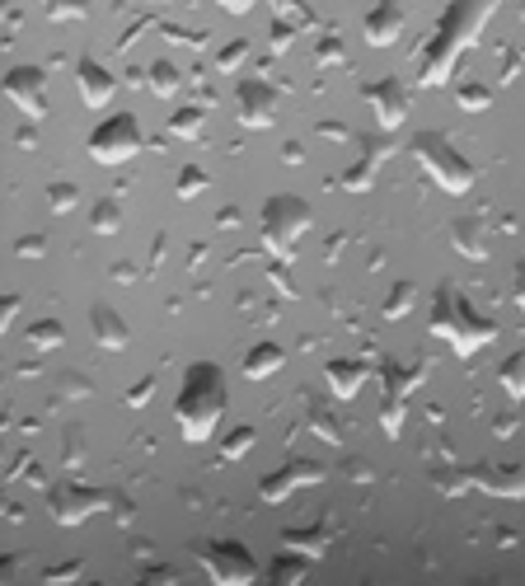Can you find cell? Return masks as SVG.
Returning a JSON list of instances; mask_svg holds the SVG:
<instances>
[{"instance_id": "obj_1", "label": "cell", "mask_w": 525, "mask_h": 586, "mask_svg": "<svg viewBox=\"0 0 525 586\" xmlns=\"http://www.w3.org/2000/svg\"><path fill=\"white\" fill-rule=\"evenodd\" d=\"M498 5L502 0H446L432 38L423 43V52H417V85H427V90L446 85L455 76V66H460V57L479 43V33L488 20H493Z\"/></svg>"}, {"instance_id": "obj_2", "label": "cell", "mask_w": 525, "mask_h": 586, "mask_svg": "<svg viewBox=\"0 0 525 586\" xmlns=\"http://www.w3.org/2000/svg\"><path fill=\"white\" fill-rule=\"evenodd\" d=\"M225 418V371L216 362H192L183 371L179 399H174V422H179L183 441L202 446L212 441Z\"/></svg>"}, {"instance_id": "obj_3", "label": "cell", "mask_w": 525, "mask_h": 586, "mask_svg": "<svg viewBox=\"0 0 525 586\" xmlns=\"http://www.w3.org/2000/svg\"><path fill=\"white\" fill-rule=\"evenodd\" d=\"M432 339H442L455 357H474L488 343H498V324L483 310L469 306V296H460L455 287H436L432 296V314H427Z\"/></svg>"}, {"instance_id": "obj_4", "label": "cell", "mask_w": 525, "mask_h": 586, "mask_svg": "<svg viewBox=\"0 0 525 586\" xmlns=\"http://www.w3.org/2000/svg\"><path fill=\"white\" fill-rule=\"evenodd\" d=\"M409 155L417 159V169H423L436 188L450 192V198H465V192L479 184L474 159L465 151H455V141H446L442 132H417L409 141Z\"/></svg>"}, {"instance_id": "obj_5", "label": "cell", "mask_w": 525, "mask_h": 586, "mask_svg": "<svg viewBox=\"0 0 525 586\" xmlns=\"http://www.w3.org/2000/svg\"><path fill=\"white\" fill-rule=\"evenodd\" d=\"M310 230V202L295 198V192H277V198L262 202V244H268L272 258L291 263L295 244L305 240Z\"/></svg>"}, {"instance_id": "obj_6", "label": "cell", "mask_w": 525, "mask_h": 586, "mask_svg": "<svg viewBox=\"0 0 525 586\" xmlns=\"http://www.w3.org/2000/svg\"><path fill=\"white\" fill-rule=\"evenodd\" d=\"M85 151H90L94 165H127V159H136L146 151V136H142V122H136V113H109L99 122V128L90 132V141H85Z\"/></svg>"}, {"instance_id": "obj_7", "label": "cell", "mask_w": 525, "mask_h": 586, "mask_svg": "<svg viewBox=\"0 0 525 586\" xmlns=\"http://www.w3.org/2000/svg\"><path fill=\"white\" fill-rule=\"evenodd\" d=\"M427 380V366L417 362V366H399V362H384L380 366V385H384V403H380V428L384 436H399L404 432V418H409V399H413V389Z\"/></svg>"}, {"instance_id": "obj_8", "label": "cell", "mask_w": 525, "mask_h": 586, "mask_svg": "<svg viewBox=\"0 0 525 586\" xmlns=\"http://www.w3.org/2000/svg\"><path fill=\"white\" fill-rule=\"evenodd\" d=\"M109 507H113L109 488H90V484H76V478L47 488V517L57 526H85L94 511H109Z\"/></svg>"}, {"instance_id": "obj_9", "label": "cell", "mask_w": 525, "mask_h": 586, "mask_svg": "<svg viewBox=\"0 0 525 586\" xmlns=\"http://www.w3.org/2000/svg\"><path fill=\"white\" fill-rule=\"evenodd\" d=\"M198 559H202L206 577H212L216 586H249V582H258V559L239 540H212V544H202Z\"/></svg>"}, {"instance_id": "obj_10", "label": "cell", "mask_w": 525, "mask_h": 586, "mask_svg": "<svg viewBox=\"0 0 525 586\" xmlns=\"http://www.w3.org/2000/svg\"><path fill=\"white\" fill-rule=\"evenodd\" d=\"M328 478V465H320V460H287L282 469H272V474H262V484H258V497L268 507H282L287 497H295L301 488H314V484H324Z\"/></svg>"}, {"instance_id": "obj_11", "label": "cell", "mask_w": 525, "mask_h": 586, "mask_svg": "<svg viewBox=\"0 0 525 586\" xmlns=\"http://www.w3.org/2000/svg\"><path fill=\"white\" fill-rule=\"evenodd\" d=\"M235 118H239V128H249V132H268L272 118H277V90L258 76L239 80L235 85Z\"/></svg>"}, {"instance_id": "obj_12", "label": "cell", "mask_w": 525, "mask_h": 586, "mask_svg": "<svg viewBox=\"0 0 525 586\" xmlns=\"http://www.w3.org/2000/svg\"><path fill=\"white\" fill-rule=\"evenodd\" d=\"M390 155H394V132L366 136V141H361V155L343 169V188H347V192H371L376 179H380V165H384Z\"/></svg>"}, {"instance_id": "obj_13", "label": "cell", "mask_w": 525, "mask_h": 586, "mask_svg": "<svg viewBox=\"0 0 525 586\" xmlns=\"http://www.w3.org/2000/svg\"><path fill=\"white\" fill-rule=\"evenodd\" d=\"M5 99L24 118H47V70L43 66H10L5 70Z\"/></svg>"}, {"instance_id": "obj_14", "label": "cell", "mask_w": 525, "mask_h": 586, "mask_svg": "<svg viewBox=\"0 0 525 586\" xmlns=\"http://www.w3.org/2000/svg\"><path fill=\"white\" fill-rule=\"evenodd\" d=\"M366 109L376 113V128L380 132H399L409 122V90L399 85L394 76H384V80H371L366 85Z\"/></svg>"}, {"instance_id": "obj_15", "label": "cell", "mask_w": 525, "mask_h": 586, "mask_svg": "<svg viewBox=\"0 0 525 586\" xmlns=\"http://www.w3.org/2000/svg\"><path fill=\"white\" fill-rule=\"evenodd\" d=\"M469 484H474V493L502 497V502H521L525 497V465H469Z\"/></svg>"}, {"instance_id": "obj_16", "label": "cell", "mask_w": 525, "mask_h": 586, "mask_svg": "<svg viewBox=\"0 0 525 586\" xmlns=\"http://www.w3.org/2000/svg\"><path fill=\"white\" fill-rule=\"evenodd\" d=\"M76 90H80V103L85 109H109V103L118 99V76L103 62H94V57H80L76 62Z\"/></svg>"}, {"instance_id": "obj_17", "label": "cell", "mask_w": 525, "mask_h": 586, "mask_svg": "<svg viewBox=\"0 0 525 586\" xmlns=\"http://www.w3.org/2000/svg\"><path fill=\"white\" fill-rule=\"evenodd\" d=\"M399 33H404V10H399V0H376L361 20V38L371 47H394Z\"/></svg>"}, {"instance_id": "obj_18", "label": "cell", "mask_w": 525, "mask_h": 586, "mask_svg": "<svg viewBox=\"0 0 525 586\" xmlns=\"http://www.w3.org/2000/svg\"><path fill=\"white\" fill-rule=\"evenodd\" d=\"M324 380H328V395L347 403V399H357L366 389V380H371V366H366L361 357H334L324 366Z\"/></svg>"}, {"instance_id": "obj_19", "label": "cell", "mask_w": 525, "mask_h": 586, "mask_svg": "<svg viewBox=\"0 0 525 586\" xmlns=\"http://www.w3.org/2000/svg\"><path fill=\"white\" fill-rule=\"evenodd\" d=\"M450 244L455 254L469 258V263H483L488 254H493V235H488V221L483 217H460L450 225Z\"/></svg>"}, {"instance_id": "obj_20", "label": "cell", "mask_w": 525, "mask_h": 586, "mask_svg": "<svg viewBox=\"0 0 525 586\" xmlns=\"http://www.w3.org/2000/svg\"><path fill=\"white\" fill-rule=\"evenodd\" d=\"M334 521H314V526H291L282 530V549H295V554H305L310 563L328 554V544H334Z\"/></svg>"}, {"instance_id": "obj_21", "label": "cell", "mask_w": 525, "mask_h": 586, "mask_svg": "<svg viewBox=\"0 0 525 586\" xmlns=\"http://www.w3.org/2000/svg\"><path fill=\"white\" fill-rule=\"evenodd\" d=\"M90 329H94V343L103 347V352H122L132 343V329H127V319H122L113 306H90Z\"/></svg>"}, {"instance_id": "obj_22", "label": "cell", "mask_w": 525, "mask_h": 586, "mask_svg": "<svg viewBox=\"0 0 525 586\" xmlns=\"http://www.w3.org/2000/svg\"><path fill=\"white\" fill-rule=\"evenodd\" d=\"M282 366H287L282 343H258V347H249V357H244V380H268Z\"/></svg>"}, {"instance_id": "obj_23", "label": "cell", "mask_w": 525, "mask_h": 586, "mask_svg": "<svg viewBox=\"0 0 525 586\" xmlns=\"http://www.w3.org/2000/svg\"><path fill=\"white\" fill-rule=\"evenodd\" d=\"M179 85H183V76H179V66L174 62H150V70H146V90L155 95V99H174L179 95Z\"/></svg>"}, {"instance_id": "obj_24", "label": "cell", "mask_w": 525, "mask_h": 586, "mask_svg": "<svg viewBox=\"0 0 525 586\" xmlns=\"http://www.w3.org/2000/svg\"><path fill=\"white\" fill-rule=\"evenodd\" d=\"M43 202H47L52 217H71V211L80 207V184H71V179H52V184L43 188Z\"/></svg>"}, {"instance_id": "obj_25", "label": "cell", "mask_w": 525, "mask_h": 586, "mask_svg": "<svg viewBox=\"0 0 525 586\" xmlns=\"http://www.w3.org/2000/svg\"><path fill=\"white\" fill-rule=\"evenodd\" d=\"M498 385L506 389L512 403H525V352H512V357L498 366Z\"/></svg>"}, {"instance_id": "obj_26", "label": "cell", "mask_w": 525, "mask_h": 586, "mask_svg": "<svg viewBox=\"0 0 525 586\" xmlns=\"http://www.w3.org/2000/svg\"><path fill=\"white\" fill-rule=\"evenodd\" d=\"M62 343H66V329H62V319L43 314V319H33V324H29V347H38V352H57Z\"/></svg>"}, {"instance_id": "obj_27", "label": "cell", "mask_w": 525, "mask_h": 586, "mask_svg": "<svg viewBox=\"0 0 525 586\" xmlns=\"http://www.w3.org/2000/svg\"><path fill=\"white\" fill-rule=\"evenodd\" d=\"M305 428L320 436V441H328V446H343V428H338V418L328 413L324 403H310L305 408Z\"/></svg>"}, {"instance_id": "obj_28", "label": "cell", "mask_w": 525, "mask_h": 586, "mask_svg": "<svg viewBox=\"0 0 525 586\" xmlns=\"http://www.w3.org/2000/svg\"><path fill=\"white\" fill-rule=\"evenodd\" d=\"M202 122H206V109L202 103H188V109H179L169 118V136L174 141H198L202 136Z\"/></svg>"}, {"instance_id": "obj_29", "label": "cell", "mask_w": 525, "mask_h": 586, "mask_svg": "<svg viewBox=\"0 0 525 586\" xmlns=\"http://www.w3.org/2000/svg\"><path fill=\"white\" fill-rule=\"evenodd\" d=\"M43 5V20L52 24H71V20H85L94 10V0H38Z\"/></svg>"}, {"instance_id": "obj_30", "label": "cell", "mask_w": 525, "mask_h": 586, "mask_svg": "<svg viewBox=\"0 0 525 586\" xmlns=\"http://www.w3.org/2000/svg\"><path fill=\"white\" fill-rule=\"evenodd\" d=\"M90 230H94V235H118V230H122V207H118V198H99L90 207Z\"/></svg>"}, {"instance_id": "obj_31", "label": "cell", "mask_w": 525, "mask_h": 586, "mask_svg": "<svg viewBox=\"0 0 525 586\" xmlns=\"http://www.w3.org/2000/svg\"><path fill=\"white\" fill-rule=\"evenodd\" d=\"M305 567H310V559H305V554H295V549H282V554L272 559L268 577L287 586V582H301V577H305Z\"/></svg>"}, {"instance_id": "obj_32", "label": "cell", "mask_w": 525, "mask_h": 586, "mask_svg": "<svg viewBox=\"0 0 525 586\" xmlns=\"http://www.w3.org/2000/svg\"><path fill=\"white\" fill-rule=\"evenodd\" d=\"M432 484L442 488L446 497H465V493H474V484H469V465H442V469H432Z\"/></svg>"}, {"instance_id": "obj_33", "label": "cell", "mask_w": 525, "mask_h": 586, "mask_svg": "<svg viewBox=\"0 0 525 586\" xmlns=\"http://www.w3.org/2000/svg\"><path fill=\"white\" fill-rule=\"evenodd\" d=\"M413 300H417V287H413V281H394L390 296H384V306H380V314L394 324V319H404V314L413 310Z\"/></svg>"}, {"instance_id": "obj_34", "label": "cell", "mask_w": 525, "mask_h": 586, "mask_svg": "<svg viewBox=\"0 0 525 586\" xmlns=\"http://www.w3.org/2000/svg\"><path fill=\"white\" fill-rule=\"evenodd\" d=\"M254 441H258V432L249 428V422H239V428H231L221 436V460H244L254 451Z\"/></svg>"}, {"instance_id": "obj_35", "label": "cell", "mask_w": 525, "mask_h": 586, "mask_svg": "<svg viewBox=\"0 0 525 586\" xmlns=\"http://www.w3.org/2000/svg\"><path fill=\"white\" fill-rule=\"evenodd\" d=\"M206 188H212V179H206V169H202V165H183V169H179V179H174V192H179L183 202L202 198Z\"/></svg>"}, {"instance_id": "obj_36", "label": "cell", "mask_w": 525, "mask_h": 586, "mask_svg": "<svg viewBox=\"0 0 525 586\" xmlns=\"http://www.w3.org/2000/svg\"><path fill=\"white\" fill-rule=\"evenodd\" d=\"M455 103H460L465 113H483L488 103H493V90L479 80H465V85H455Z\"/></svg>"}, {"instance_id": "obj_37", "label": "cell", "mask_w": 525, "mask_h": 586, "mask_svg": "<svg viewBox=\"0 0 525 586\" xmlns=\"http://www.w3.org/2000/svg\"><path fill=\"white\" fill-rule=\"evenodd\" d=\"M295 33H305L301 24H291V20H282V14H277V20L268 24V52L272 57H287V47L295 43Z\"/></svg>"}, {"instance_id": "obj_38", "label": "cell", "mask_w": 525, "mask_h": 586, "mask_svg": "<svg viewBox=\"0 0 525 586\" xmlns=\"http://www.w3.org/2000/svg\"><path fill=\"white\" fill-rule=\"evenodd\" d=\"M268 5L282 14V20H291V24H301V29H310L314 24V14H310V0H268Z\"/></svg>"}, {"instance_id": "obj_39", "label": "cell", "mask_w": 525, "mask_h": 586, "mask_svg": "<svg viewBox=\"0 0 525 586\" xmlns=\"http://www.w3.org/2000/svg\"><path fill=\"white\" fill-rule=\"evenodd\" d=\"M244 57H249V43H244V38L225 43V47L216 52V70H225V76H231V70H239V66H244Z\"/></svg>"}, {"instance_id": "obj_40", "label": "cell", "mask_w": 525, "mask_h": 586, "mask_svg": "<svg viewBox=\"0 0 525 586\" xmlns=\"http://www.w3.org/2000/svg\"><path fill=\"white\" fill-rule=\"evenodd\" d=\"M85 573V563L80 559H66L57 567H43V586H62V582H76Z\"/></svg>"}, {"instance_id": "obj_41", "label": "cell", "mask_w": 525, "mask_h": 586, "mask_svg": "<svg viewBox=\"0 0 525 586\" xmlns=\"http://www.w3.org/2000/svg\"><path fill=\"white\" fill-rule=\"evenodd\" d=\"M314 62H320V66H343L347 62L343 57V38H334V33H328V38L314 43Z\"/></svg>"}, {"instance_id": "obj_42", "label": "cell", "mask_w": 525, "mask_h": 586, "mask_svg": "<svg viewBox=\"0 0 525 586\" xmlns=\"http://www.w3.org/2000/svg\"><path fill=\"white\" fill-rule=\"evenodd\" d=\"M150 395H155V376H142V380H136V385L127 389V408H146Z\"/></svg>"}, {"instance_id": "obj_43", "label": "cell", "mask_w": 525, "mask_h": 586, "mask_svg": "<svg viewBox=\"0 0 525 586\" xmlns=\"http://www.w3.org/2000/svg\"><path fill=\"white\" fill-rule=\"evenodd\" d=\"M14 254H20V258H43V254H47V240H43V235H20Z\"/></svg>"}, {"instance_id": "obj_44", "label": "cell", "mask_w": 525, "mask_h": 586, "mask_svg": "<svg viewBox=\"0 0 525 586\" xmlns=\"http://www.w3.org/2000/svg\"><path fill=\"white\" fill-rule=\"evenodd\" d=\"M268 277H272V287H277V291H282V296H291V300H295V296H301V291H295V287H291V277H287V263H282V258H277V263H272V273H268Z\"/></svg>"}, {"instance_id": "obj_45", "label": "cell", "mask_w": 525, "mask_h": 586, "mask_svg": "<svg viewBox=\"0 0 525 586\" xmlns=\"http://www.w3.org/2000/svg\"><path fill=\"white\" fill-rule=\"evenodd\" d=\"M165 38H174V43H206V33H188V29H174V24H165Z\"/></svg>"}, {"instance_id": "obj_46", "label": "cell", "mask_w": 525, "mask_h": 586, "mask_svg": "<svg viewBox=\"0 0 525 586\" xmlns=\"http://www.w3.org/2000/svg\"><path fill=\"white\" fill-rule=\"evenodd\" d=\"M14 314H20V296H5V300H0V324H14Z\"/></svg>"}, {"instance_id": "obj_47", "label": "cell", "mask_w": 525, "mask_h": 586, "mask_svg": "<svg viewBox=\"0 0 525 586\" xmlns=\"http://www.w3.org/2000/svg\"><path fill=\"white\" fill-rule=\"evenodd\" d=\"M512 296H516V310L525 314V263H516V287H512Z\"/></svg>"}, {"instance_id": "obj_48", "label": "cell", "mask_w": 525, "mask_h": 586, "mask_svg": "<svg viewBox=\"0 0 525 586\" xmlns=\"http://www.w3.org/2000/svg\"><path fill=\"white\" fill-rule=\"evenodd\" d=\"M109 511H113L118 521H132V502H127V497H122V493H113V507H109Z\"/></svg>"}, {"instance_id": "obj_49", "label": "cell", "mask_w": 525, "mask_h": 586, "mask_svg": "<svg viewBox=\"0 0 525 586\" xmlns=\"http://www.w3.org/2000/svg\"><path fill=\"white\" fill-rule=\"evenodd\" d=\"M216 5H221V10H231V14H249V10L258 5V0H216Z\"/></svg>"}, {"instance_id": "obj_50", "label": "cell", "mask_w": 525, "mask_h": 586, "mask_svg": "<svg viewBox=\"0 0 525 586\" xmlns=\"http://www.w3.org/2000/svg\"><path fill=\"white\" fill-rule=\"evenodd\" d=\"M521 76V57H516V52H506V66H502V85L506 80H516Z\"/></svg>"}, {"instance_id": "obj_51", "label": "cell", "mask_w": 525, "mask_h": 586, "mask_svg": "<svg viewBox=\"0 0 525 586\" xmlns=\"http://www.w3.org/2000/svg\"><path fill=\"white\" fill-rule=\"evenodd\" d=\"M113 277L118 281H136V268H132V263H113Z\"/></svg>"}, {"instance_id": "obj_52", "label": "cell", "mask_w": 525, "mask_h": 586, "mask_svg": "<svg viewBox=\"0 0 525 586\" xmlns=\"http://www.w3.org/2000/svg\"><path fill=\"white\" fill-rule=\"evenodd\" d=\"M282 155H287V165H301V155H305V151H301V141H287V151H282Z\"/></svg>"}, {"instance_id": "obj_53", "label": "cell", "mask_w": 525, "mask_h": 586, "mask_svg": "<svg viewBox=\"0 0 525 586\" xmlns=\"http://www.w3.org/2000/svg\"><path fill=\"white\" fill-rule=\"evenodd\" d=\"M347 474H353L357 484H366V478H371V474H366V465H361V460H347Z\"/></svg>"}]
</instances>
